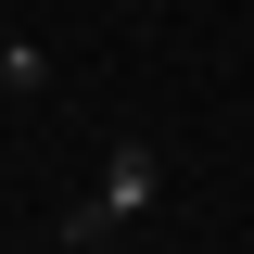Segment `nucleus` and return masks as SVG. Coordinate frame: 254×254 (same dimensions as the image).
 Listing matches in <instances>:
<instances>
[{
	"label": "nucleus",
	"mask_w": 254,
	"mask_h": 254,
	"mask_svg": "<svg viewBox=\"0 0 254 254\" xmlns=\"http://www.w3.org/2000/svg\"><path fill=\"white\" fill-rule=\"evenodd\" d=\"M153 203H165V153H153V140H115L102 190L76 203V216H64V254H76V242H115V229H140Z\"/></svg>",
	"instance_id": "nucleus-1"
},
{
	"label": "nucleus",
	"mask_w": 254,
	"mask_h": 254,
	"mask_svg": "<svg viewBox=\"0 0 254 254\" xmlns=\"http://www.w3.org/2000/svg\"><path fill=\"white\" fill-rule=\"evenodd\" d=\"M51 89V51H38V38H0V102H38Z\"/></svg>",
	"instance_id": "nucleus-2"
},
{
	"label": "nucleus",
	"mask_w": 254,
	"mask_h": 254,
	"mask_svg": "<svg viewBox=\"0 0 254 254\" xmlns=\"http://www.w3.org/2000/svg\"><path fill=\"white\" fill-rule=\"evenodd\" d=\"M76 254H127V242H76Z\"/></svg>",
	"instance_id": "nucleus-3"
},
{
	"label": "nucleus",
	"mask_w": 254,
	"mask_h": 254,
	"mask_svg": "<svg viewBox=\"0 0 254 254\" xmlns=\"http://www.w3.org/2000/svg\"><path fill=\"white\" fill-rule=\"evenodd\" d=\"M242 178H254V165H242Z\"/></svg>",
	"instance_id": "nucleus-4"
}]
</instances>
